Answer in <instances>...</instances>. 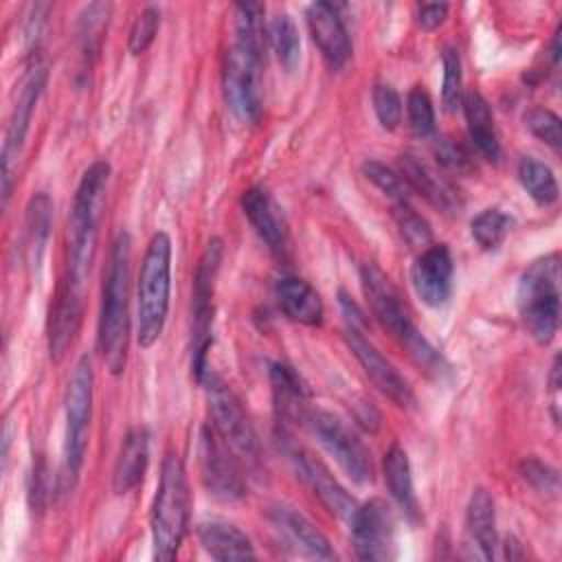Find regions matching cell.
Returning a JSON list of instances; mask_svg holds the SVG:
<instances>
[{"label":"cell","mask_w":562,"mask_h":562,"mask_svg":"<svg viewBox=\"0 0 562 562\" xmlns=\"http://www.w3.org/2000/svg\"><path fill=\"white\" fill-rule=\"evenodd\" d=\"M384 479L389 485L391 496L397 501V505L406 512L411 520H417L419 516V505L415 498V487H413V474H411V463L408 454L400 443H393L384 452Z\"/></svg>","instance_id":"obj_28"},{"label":"cell","mask_w":562,"mask_h":562,"mask_svg":"<svg viewBox=\"0 0 562 562\" xmlns=\"http://www.w3.org/2000/svg\"><path fill=\"white\" fill-rule=\"evenodd\" d=\"M261 64L263 57L233 44L224 61V99L231 112L244 121L255 123L261 116L263 94H261Z\"/></svg>","instance_id":"obj_11"},{"label":"cell","mask_w":562,"mask_h":562,"mask_svg":"<svg viewBox=\"0 0 562 562\" xmlns=\"http://www.w3.org/2000/svg\"><path fill=\"white\" fill-rule=\"evenodd\" d=\"M158 24H160V11L156 7H147L136 15L127 37V48L132 55H140L149 48V44L156 37Z\"/></svg>","instance_id":"obj_40"},{"label":"cell","mask_w":562,"mask_h":562,"mask_svg":"<svg viewBox=\"0 0 562 562\" xmlns=\"http://www.w3.org/2000/svg\"><path fill=\"white\" fill-rule=\"evenodd\" d=\"M198 538L204 551L215 560H250L255 549L250 538L226 520H204L198 525Z\"/></svg>","instance_id":"obj_26"},{"label":"cell","mask_w":562,"mask_h":562,"mask_svg":"<svg viewBox=\"0 0 562 562\" xmlns=\"http://www.w3.org/2000/svg\"><path fill=\"white\" fill-rule=\"evenodd\" d=\"M127 233H119L112 244L103 279V301L99 314V353L112 375H121L130 347V252Z\"/></svg>","instance_id":"obj_1"},{"label":"cell","mask_w":562,"mask_h":562,"mask_svg":"<svg viewBox=\"0 0 562 562\" xmlns=\"http://www.w3.org/2000/svg\"><path fill=\"white\" fill-rule=\"evenodd\" d=\"M307 29L329 68L338 70L351 57V42L342 18L329 2H312L305 11Z\"/></svg>","instance_id":"obj_17"},{"label":"cell","mask_w":562,"mask_h":562,"mask_svg":"<svg viewBox=\"0 0 562 562\" xmlns=\"http://www.w3.org/2000/svg\"><path fill=\"white\" fill-rule=\"evenodd\" d=\"M46 77H48L46 68L40 64H33L20 83V92L11 110V119H9L4 143H2V202L4 204L9 202V195H11V184L15 178L13 173L22 154V145L31 125L33 110L37 105V99L44 92Z\"/></svg>","instance_id":"obj_12"},{"label":"cell","mask_w":562,"mask_h":562,"mask_svg":"<svg viewBox=\"0 0 562 562\" xmlns=\"http://www.w3.org/2000/svg\"><path fill=\"white\" fill-rule=\"evenodd\" d=\"M437 156H439V160H441L446 167H450V169H454V171H465V169L470 167L468 154H465L459 145H454V143H450V140H441V145L437 147Z\"/></svg>","instance_id":"obj_44"},{"label":"cell","mask_w":562,"mask_h":562,"mask_svg":"<svg viewBox=\"0 0 562 562\" xmlns=\"http://www.w3.org/2000/svg\"><path fill=\"white\" fill-rule=\"evenodd\" d=\"M294 468L296 474L301 476V481L310 487V492L323 503V507L342 518V520H351L353 512L358 509V503L353 501V496L329 474V470L316 461L312 454L307 452H294Z\"/></svg>","instance_id":"obj_18"},{"label":"cell","mask_w":562,"mask_h":562,"mask_svg":"<svg viewBox=\"0 0 562 562\" xmlns=\"http://www.w3.org/2000/svg\"><path fill=\"white\" fill-rule=\"evenodd\" d=\"M345 338L347 345L351 349V353L356 356V360L360 362L362 371L367 373V378L373 382V386L384 393L391 402H395L402 408H411L415 404V395L413 389L408 386V382L397 373V369L375 349V345L371 340H367L362 336V331L349 323V327L345 329Z\"/></svg>","instance_id":"obj_15"},{"label":"cell","mask_w":562,"mask_h":562,"mask_svg":"<svg viewBox=\"0 0 562 562\" xmlns=\"http://www.w3.org/2000/svg\"><path fill=\"white\" fill-rule=\"evenodd\" d=\"M83 314V301H81V285L72 283L70 279L64 281L59 296L50 312L48 323V351L53 362H61L68 353Z\"/></svg>","instance_id":"obj_19"},{"label":"cell","mask_w":562,"mask_h":562,"mask_svg":"<svg viewBox=\"0 0 562 562\" xmlns=\"http://www.w3.org/2000/svg\"><path fill=\"white\" fill-rule=\"evenodd\" d=\"M268 518L274 525V529L301 553L310 558L329 560L334 558V551L329 547V540L321 529H316L301 512H296L290 505H272L268 509Z\"/></svg>","instance_id":"obj_20"},{"label":"cell","mask_w":562,"mask_h":562,"mask_svg":"<svg viewBox=\"0 0 562 562\" xmlns=\"http://www.w3.org/2000/svg\"><path fill=\"white\" fill-rule=\"evenodd\" d=\"M171 290V239L167 233H156L145 250L138 288H136V340L140 347H151L167 321Z\"/></svg>","instance_id":"obj_3"},{"label":"cell","mask_w":562,"mask_h":562,"mask_svg":"<svg viewBox=\"0 0 562 562\" xmlns=\"http://www.w3.org/2000/svg\"><path fill=\"white\" fill-rule=\"evenodd\" d=\"M108 18H110V4H103V2H94L81 13L79 33H81V40L86 44V50H97L99 48L105 24H108Z\"/></svg>","instance_id":"obj_42"},{"label":"cell","mask_w":562,"mask_h":562,"mask_svg":"<svg viewBox=\"0 0 562 562\" xmlns=\"http://www.w3.org/2000/svg\"><path fill=\"white\" fill-rule=\"evenodd\" d=\"M241 209L250 226L255 228V233L261 237V241H266L270 250H281L285 244L288 231H285L283 215L277 202L272 200V195L268 193V189L250 187L248 191H244Z\"/></svg>","instance_id":"obj_22"},{"label":"cell","mask_w":562,"mask_h":562,"mask_svg":"<svg viewBox=\"0 0 562 562\" xmlns=\"http://www.w3.org/2000/svg\"><path fill=\"white\" fill-rule=\"evenodd\" d=\"M277 303L283 314L301 325H321L323 323V301L318 292L299 277H281L274 288Z\"/></svg>","instance_id":"obj_25"},{"label":"cell","mask_w":562,"mask_h":562,"mask_svg":"<svg viewBox=\"0 0 562 562\" xmlns=\"http://www.w3.org/2000/svg\"><path fill=\"white\" fill-rule=\"evenodd\" d=\"M351 544L360 560H391L395 555V520L382 498L358 505L349 520Z\"/></svg>","instance_id":"obj_13"},{"label":"cell","mask_w":562,"mask_h":562,"mask_svg":"<svg viewBox=\"0 0 562 562\" xmlns=\"http://www.w3.org/2000/svg\"><path fill=\"white\" fill-rule=\"evenodd\" d=\"M149 463V435L145 428H132L119 450L114 470H112V490L114 494L132 492L145 476Z\"/></svg>","instance_id":"obj_24"},{"label":"cell","mask_w":562,"mask_h":562,"mask_svg":"<svg viewBox=\"0 0 562 562\" xmlns=\"http://www.w3.org/2000/svg\"><path fill=\"white\" fill-rule=\"evenodd\" d=\"M518 180L522 189L529 193V198L540 206H551L558 200V180L549 165H544L538 158H522L518 162Z\"/></svg>","instance_id":"obj_31"},{"label":"cell","mask_w":562,"mask_h":562,"mask_svg":"<svg viewBox=\"0 0 562 562\" xmlns=\"http://www.w3.org/2000/svg\"><path fill=\"white\" fill-rule=\"evenodd\" d=\"M505 558L509 560H516V558H522V551H520V544L514 540V538H505Z\"/></svg>","instance_id":"obj_47"},{"label":"cell","mask_w":562,"mask_h":562,"mask_svg":"<svg viewBox=\"0 0 562 562\" xmlns=\"http://www.w3.org/2000/svg\"><path fill=\"white\" fill-rule=\"evenodd\" d=\"M268 35H270V44L274 48L279 64L288 72L294 70L301 59V37H299L294 20L285 11H279L268 24Z\"/></svg>","instance_id":"obj_33"},{"label":"cell","mask_w":562,"mask_h":562,"mask_svg":"<svg viewBox=\"0 0 562 562\" xmlns=\"http://www.w3.org/2000/svg\"><path fill=\"white\" fill-rule=\"evenodd\" d=\"M303 422L351 481L360 485L373 481V463L367 446L338 415L329 411H307Z\"/></svg>","instance_id":"obj_10"},{"label":"cell","mask_w":562,"mask_h":562,"mask_svg":"<svg viewBox=\"0 0 562 562\" xmlns=\"http://www.w3.org/2000/svg\"><path fill=\"white\" fill-rule=\"evenodd\" d=\"M224 246L222 239L213 237L193 274V345H191V369L195 380L200 382L204 373L209 371L206 367V356L209 347L213 342L211 338V323H213V292H215V279L220 272Z\"/></svg>","instance_id":"obj_9"},{"label":"cell","mask_w":562,"mask_h":562,"mask_svg":"<svg viewBox=\"0 0 562 562\" xmlns=\"http://www.w3.org/2000/svg\"><path fill=\"white\" fill-rule=\"evenodd\" d=\"M362 173L367 180H371L384 195H389L393 202H408V187L391 167H386L380 160H364Z\"/></svg>","instance_id":"obj_39"},{"label":"cell","mask_w":562,"mask_h":562,"mask_svg":"<svg viewBox=\"0 0 562 562\" xmlns=\"http://www.w3.org/2000/svg\"><path fill=\"white\" fill-rule=\"evenodd\" d=\"M270 382H272V395H274V408H277L279 424L305 419V415H307L305 389H303L299 375L285 364H272Z\"/></svg>","instance_id":"obj_29"},{"label":"cell","mask_w":562,"mask_h":562,"mask_svg":"<svg viewBox=\"0 0 562 562\" xmlns=\"http://www.w3.org/2000/svg\"><path fill=\"white\" fill-rule=\"evenodd\" d=\"M353 415H356V422H358L364 430H369V432H375V430H378V426H380V413H378V408H375L371 402L362 400L360 404H356Z\"/></svg>","instance_id":"obj_46"},{"label":"cell","mask_w":562,"mask_h":562,"mask_svg":"<svg viewBox=\"0 0 562 562\" xmlns=\"http://www.w3.org/2000/svg\"><path fill=\"white\" fill-rule=\"evenodd\" d=\"M92 389L94 373L88 356H81L72 369L66 389V432H64V461H61V481L72 485L88 448L90 417H92Z\"/></svg>","instance_id":"obj_8"},{"label":"cell","mask_w":562,"mask_h":562,"mask_svg":"<svg viewBox=\"0 0 562 562\" xmlns=\"http://www.w3.org/2000/svg\"><path fill=\"white\" fill-rule=\"evenodd\" d=\"M360 283H362V292L371 305V312L380 321V325L384 329H389L408 349L411 358L419 367H424L426 371L437 369L439 353L413 325L408 310L404 307L391 279L375 263H364L360 268Z\"/></svg>","instance_id":"obj_6"},{"label":"cell","mask_w":562,"mask_h":562,"mask_svg":"<svg viewBox=\"0 0 562 562\" xmlns=\"http://www.w3.org/2000/svg\"><path fill=\"white\" fill-rule=\"evenodd\" d=\"M198 461L209 494H213L220 501H237L244 496V481L237 470V463L231 457L228 446L213 430V426H204L200 430Z\"/></svg>","instance_id":"obj_14"},{"label":"cell","mask_w":562,"mask_h":562,"mask_svg":"<svg viewBox=\"0 0 562 562\" xmlns=\"http://www.w3.org/2000/svg\"><path fill=\"white\" fill-rule=\"evenodd\" d=\"M53 226V202L48 193L40 191L29 200L26 206V250L31 263H40Z\"/></svg>","instance_id":"obj_30"},{"label":"cell","mask_w":562,"mask_h":562,"mask_svg":"<svg viewBox=\"0 0 562 562\" xmlns=\"http://www.w3.org/2000/svg\"><path fill=\"white\" fill-rule=\"evenodd\" d=\"M446 15H448L446 2H424L419 4V11H417V20L426 31H435L446 20Z\"/></svg>","instance_id":"obj_45"},{"label":"cell","mask_w":562,"mask_h":562,"mask_svg":"<svg viewBox=\"0 0 562 562\" xmlns=\"http://www.w3.org/2000/svg\"><path fill=\"white\" fill-rule=\"evenodd\" d=\"M465 540L472 547V555L492 560L496 551V516L494 501L485 487H476L468 501L465 512Z\"/></svg>","instance_id":"obj_23"},{"label":"cell","mask_w":562,"mask_h":562,"mask_svg":"<svg viewBox=\"0 0 562 562\" xmlns=\"http://www.w3.org/2000/svg\"><path fill=\"white\" fill-rule=\"evenodd\" d=\"M463 99V77H461V57L454 48L443 50V81H441V101L446 112H454Z\"/></svg>","instance_id":"obj_38"},{"label":"cell","mask_w":562,"mask_h":562,"mask_svg":"<svg viewBox=\"0 0 562 562\" xmlns=\"http://www.w3.org/2000/svg\"><path fill=\"white\" fill-rule=\"evenodd\" d=\"M110 178V165L105 160L92 162L77 187L70 220H68V277L72 283L83 288V281L90 272L99 222L105 204V189Z\"/></svg>","instance_id":"obj_2"},{"label":"cell","mask_w":562,"mask_h":562,"mask_svg":"<svg viewBox=\"0 0 562 562\" xmlns=\"http://www.w3.org/2000/svg\"><path fill=\"white\" fill-rule=\"evenodd\" d=\"M200 384H204V391H206L213 430L220 435V439L228 446V450L235 457L246 461L250 468L259 465L261 461L259 441L239 397L231 391L226 382H222L215 373H211V369L204 373Z\"/></svg>","instance_id":"obj_7"},{"label":"cell","mask_w":562,"mask_h":562,"mask_svg":"<svg viewBox=\"0 0 562 562\" xmlns=\"http://www.w3.org/2000/svg\"><path fill=\"white\" fill-rule=\"evenodd\" d=\"M520 476L538 492L555 494L558 492V472L547 463L529 457L520 461Z\"/></svg>","instance_id":"obj_43"},{"label":"cell","mask_w":562,"mask_h":562,"mask_svg":"<svg viewBox=\"0 0 562 562\" xmlns=\"http://www.w3.org/2000/svg\"><path fill=\"white\" fill-rule=\"evenodd\" d=\"M189 527V485L184 463L178 454H167L151 505L154 558L169 562L178 555Z\"/></svg>","instance_id":"obj_4"},{"label":"cell","mask_w":562,"mask_h":562,"mask_svg":"<svg viewBox=\"0 0 562 562\" xmlns=\"http://www.w3.org/2000/svg\"><path fill=\"white\" fill-rule=\"evenodd\" d=\"M522 327L538 345H549L560 325V257L547 255L527 266L516 292Z\"/></svg>","instance_id":"obj_5"},{"label":"cell","mask_w":562,"mask_h":562,"mask_svg":"<svg viewBox=\"0 0 562 562\" xmlns=\"http://www.w3.org/2000/svg\"><path fill=\"white\" fill-rule=\"evenodd\" d=\"M263 7L257 2H241L235 7V42L237 46L263 57L266 53V29Z\"/></svg>","instance_id":"obj_32"},{"label":"cell","mask_w":562,"mask_h":562,"mask_svg":"<svg viewBox=\"0 0 562 562\" xmlns=\"http://www.w3.org/2000/svg\"><path fill=\"white\" fill-rule=\"evenodd\" d=\"M373 110L384 130H395L402 121L400 94L386 83H378L373 88Z\"/></svg>","instance_id":"obj_41"},{"label":"cell","mask_w":562,"mask_h":562,"mask_svg":"<svg viewBox=\"0 0 562 562\" xmlns=\"http://www.w3.org/2000/svg\"><path fill=\"white\" fill-rule=\"evenodd\" d=\"M512 228L514 217L501 209H485L470 222L472 237L483 250H496Z\"/></svg>","instance_id":"obj_34"},{"label":"cell","mask_w":562,"mask_h":562,"mask_svg":"<svg viewBox=\"0 0 562 562\" xmlns=\"http://www.w3.org/2000/svg\"><path fill=\"white\" fill-rule=\"evenodd\" d=\"M461 105L465 112L468 132H470L472 143L487 160H496L501 154V145H498V136H496V127H494V119H492L487 101L483 99V94L479 90H468V92H463Z\"/></svg>","instance_id":"obj_27"},{"label":"cell","mask_w":562,"mask_h":562,"mask_svg":"<svg viewBox=\"0 0 562 562\" xmlns=\"http://www.w3.org/2000/svg\"><path fill=\"white\" fill-rule=\"evenodd\" d=\"M525 127L540 138L542 143H547L553 151H560L562 147V127H560V119L555 112L547 110V108H531L525 112L522 116Z\"/></svg>","instance_id":"obj_37"},{"label":"cell","mask_w":562,"mask_h":562,"mask_svg":"<svg viewBox=\"0 0 562 562\" xmlns=\"http://www.w3.org/2000/svg\"><path fill=\"white\" fill-rule=\"evenodd\" d=\"M452 255L446 244H430L415 259L411 279L417 296L428 307H439L450 299L452 292Z\"/></svg>","instance_id":"obj_16"},{"label":"cell","mask_w":562,"mask_h":562,"mask_svg":"<svg viewBox=\"0 0 562 562\" xmlns=\"http://www.w3.org/2000/svg\"><path fill=\"white\" fill-rule=\"evenodd\" d=\"M397 165H400V176L406 182V187L415 189L432 206H437L441 211L459 209L461 202H459L457 189L443 176H439L432 167H428L424 160H419L413 154H402Z\"/></svg>","instance_id":"obj_21"},{"label":"cell","mask_w":562,"mask_h":562,"mask_svg":"<svg viewBox=\"0 0 562 562\" xmlns=\"http://www.w3.org/2000/svg\"><path fill=\"white\" fill-rule=\"evenodd\" d=\"M393 217L400 228V235L411 248H428L432 241L430 224L408 204V202H393Z\"/></svg>","instance_id":"obj_35"},{"label":"cell","mask_w":562,"mask_h":562,"mask_svg":"<svg viewBox=\"0 0 562 562\" xmlns=\"http://www.w3.org/2000/svg\"><path fill=\"white\" fill-rule=\"evenodd\" d=\"M406 114H408V123L411 130L426 138L435 134V110H432V101L428 97V92L422 86H415L408 97H406Z\"/></svg>","instance_id":"obj_36"}]
</instances>
